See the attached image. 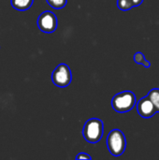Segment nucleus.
I'll return each mask as SVG.
<instances>
[{"instance_id": "nucleus-1", "label": "nucleus", "mask_w": 159, "mask_h": 160, "mask_svg": "<svg viewBox=\"0 0 159 160\" xmlns=\"http://www.w3.org/2000/svg\"><path fill=\"white\" fill-rule=\"evenodd\" d=\"M136 96L131 91H124L115 95L112 99V106L117 112H127L136 105Z\"/></svg>"}, {"instance_id": "nucleus-2", "label": "nucleus", "mask_w": 159, "mask_h": 160, "mask_svg": "<svg viewBox=\"0 0 159 160\" xmlns=\"http://www.w3.org/2000/svg\"><path fill=\"white\" fill-rule=\"evenodd\" d=\"M103 122L97 118H91L88 121H86L82 129V135L84 139L90 143L98 142L103 136Z\"/></svg>"}, {"instance_id": "nucleus-3", "label": "nucleus", "mask_w": 159, "mask_h": 160, "mask_svg": "<svg viewBox=\"0 0 159 160\" xmlns=\"http://www.w3.org/2000/svg\"><path fill=\"white\" fill-rule=\"evenodd\" d=\"M107 146L113 157H120L124 154L127 147V140L120 129L112 130L107 138Z\"/></svg>"}, {"instance_id": "nucleus-4", "label": "nucleus", "mask_w": 159, "mask_h": 160, "mask_svg": "<svg viewBox=\"0 0 159 160\" xmlns=\"http://www.w3.org/2000/svg\"><path fill=\"white\" fill-rule=\"evenodd\" d=\"M72 80L71 70L66 64H60L52 73V81L58 87H67Z\"/></svg>"}, {"instance_id": "nucleus-5", "label": "nucleus", "mask_w": 159, "mask_h": 160, "mask_svg": "<svg viewBox=\"0 0 159 160\" xmlns=\"http://www.w3.org/2000/svg\"><path fill=\"white\" fill-rule=\"evenodd\" d=\"M37 26L40 31L46 34L53 33L57 28V18L53 12L44 11L37 18Z\"/></svg>"}, {"instance_id": "nucleus-6", "label": "nucleus", "mask_w": 159, "mask_h": 160, "mask_svg": "<svg viewBox=\"0 0 159 160\" xmlns=\"http://www.w3.org/2000/svg\"><path fill=\"white\" fill-rule=\"evenodd\" d=\"M137 112L142 118H151L156 114L157 110L149 97L146 96L138 101Z\"/></svg>"}, {"instance_id": "nucleus-7", "label": "nucleus", "mask_w": 159, "mask_h": 160, "mask_svg": "<svg viewBox=\"0 0 159 160\" xmlns=\"http://www.w3.org/2000/svg\"><path fill=\"white\" fill-rule=\"evenodd\" d=\"M34 0H11V6L13 8L19 11L27 10L33 5Z\"/></svg>"}, {"instance_id": "nucleus-8", "label": "nucleus", "mask_w": 159, "mask_h": 160, "mask_svg": "<svg viewBox=\"0 0 159 160\" xmlns=\"http://www.w3.org/2000/svg\"><path fill=\"white\" fill-rule=\"evenodd\" d=\"M148 97L151 99V101L153 102V104L157 110V112H159V88L152 89L149 92Z\"/></svg>"}, {"instance_id": "nucleus-9", "label": "nucleus", "mask_w": 159, "mask_h": 160, "mask_svg": "<svg viewBox=\"0 0 159 160\" xmlns=\"http://www.w3.org/2000/svg\"><path fill=\"white\" fill-rule=\"evenodd\" d=\"M134 61H135L136 64H138V65H142V66L145 67L146 68H150V66H151V63H150L148 60L145 59L144 54H143L142 52H136V53L134 54Z\"/></svg>"}, {"instance_id": "nucleus-10", "label": "nucleus", "mask_w": 159, "mask_h": 160, "mask_svg": "<svg viewBox=\"0 0 159 160\" xmlns=\"http://www.w3.org/2000/svg\"><path fill=\"white\" fill-rule=\"evenodd\" d=\"M117 7L123 11L129 10L133 8L131 0H117Z\"/></svg>"}, {"instance_id": "nucleus-11", "label": "nucleus", "mask_w": 159, "mask_h": 160, "mask_svg": "<svg viewBox=\"0 0 159 160\" xmlns=\"http://www.w3.org/2000/svg\"><path fill=\"white\" fill-rule=\"evenodd\" d=\"M47 2L52 8L60 9V8H63L67 5V0H47Z\"/></svg>"}, {"instance_id": "nucleus-12", "label": "nucleus", "mask_w": 159, "mask_h": 160, "mask_svg": "<svg viewBox=\"0 0 159 160\" xmlns=\"http://www.w3.org/2000/svg\"><path fill=\"white\" fill-rule=\"evenodd\" d=\"M76 159H92L91 156L87 155L86 153H80L77 157Z\"/></svg>"}, {"instance_id": "nucleus-13", "label": "nucleus", "mask_w": 159, "mask_h": 160, "mask_svg": "<svg viewBox=\"0 0 159 160\" xmlns=\"http://www.w3.org/2000/svg\"><path fill=\"white\" fill-rule=\"evenodd\" d=\"M131 2H132V6L134 8V7H138V6L142 5L143 0H131Z\"/></svg>"}]
</instances>
